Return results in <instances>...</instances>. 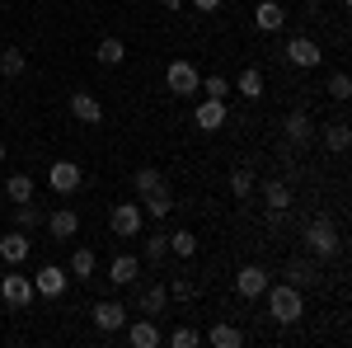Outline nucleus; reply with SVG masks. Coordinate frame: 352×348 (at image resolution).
I'll use <instances>...</instances> for the list:
<instances>
[{"label": "nucleus", "mask_w": 352, "mask_h": 348, "mask_svg": "<svg viewBox=\"0 0 352 348\" xmlns=\"http://www.w3.org/2000/svg\"><path fill=\"white\" fill-rule=\"evenodd\" d=\"M254 24H258V33H282L287 28V5L282 0H258L254 5Z\"/></svg>", "instance_id": "nucleus-19"}, {"label": "nucleus", "mask_w": 352, "mask_h": 348, "mask_svg": "<svg viewBox=\"0 0 352 348\" xmlns=\"http://www.w3.org/2000/svg\"><path fill=\"white\" fill-rule=\"evenodd\" d=\"M287 61L292 66H300V71H315V66H324V48L315 43V38H305V33H292L287 38Z\"/></svg>", "instance_id": "nucleus-9"}, {"label": "nucleus", "mask_w": 352, "mask_h": 348, "mask_svg": "<svg viewBox=\"0 0 352 348\" xmlns=\"http://www.w3.org/2000/svg\"><path fill=\"white\" fill-rule=\"evenodd\" d=\"M230 90H235V94H244L249 104H258V99L268 94V85H263V71H258V66H244L240 76L230 81Z\"/></svg>", "instance_id": "nucleus-24"}, {"label": "nucleus", "mask_w": 352, "mask_h": 348, "mask_svg": "<svg viewBox=\"0 0 352 348\" xmlns=\"http://www.w3.org/2000/svg\"><path fill=\"white\" fill-rule=\"evenodd\" d=\"M80 184H85V170L76 161H52V165H47V188H52L56 198L80 193Z\"/></svg>", "instance_id": "nucleus-8"}, {"label": "nucleus", "mask_w": 352, "mask_h": 348, "mask_svg": "<svg viewBox=\"0 0 352 348\" xmlns=\"http://www.w3.org/2000/svg\"><path fill=\"white\" fill-rule=\"evenodd\" d=\"M28 254H33V236H28V231L14 226V231H5V236H0V259H5L10 268H24Z\"/></svg>", "instance_id": "nucleus-15"}, {"label": "nucleus", "mask_w": 352, "mask_h": 348, "mask_svg": "<svg viewBox=\"0 0 352 348\" xmlns=\"http://www.w3.org/2000/svg\"><path fill=\"white\" fill-rule=\"evenodd\" d=\"M254 188L263 193V207L268 212H292V203H296V193H292L287 179H268V184H254Z\"/></svg>", "instance_id": "nucleus-22"}, {"label": "nucleus", "mask_w": 352, "mask_h": 348, "mask_svg": "<svg viewBox=\"0 0 352 348\" xmlns=\"http://www.w3.org/2000/svg\"><path fill=\"white\" fill-rule=\"evenodd\" d=\"M94 57H99V66H122V61H127V43H122V38H99Z\"/></svg>", "instance_id": "nucleus-29"}, {"label": "nucleus", "mask_w": 352, "mask_h": 348, "mask_svg": "<svg viewBox=\"0 0 352 348\" xmlns=\"http://www.w3.org/2000/svg\"><path fill=\"white\" fill-rule=\"evenodd\" d=\"M136 278H141V259H136V254L122 249V254L109 259V283L113 287H136Z\"/></svg>", "instance_id": "nucleus-18"}, {"label": "nucleus", "mask_w": 352, "mask_h": 348, "mask_svg": "<svg viewBox=\"0 0 352 348\" xmlns=\"http://www.w3.org/2000/svg\"><path fill=\"white\" fill-rule=\"evenodd\" d=\"M300 240H305V254H310V259H320V264H329V259L343 249V236H338V226H333L329 216H315V221H305Z\"/></svg>", "instance_id": "nucleus-2"}, {"label": "nucleus", "mask_w": 352, "mask_h": 348, "mask_svg": "<svg viewBox=\"0 0 352 348\" xmlns=\"http://www.w3.org/2000/svg\"><path fill=\"white\" fill-rule=\"evenodd\" d=\"M164 240H169V254H174V259H192V254H197V236H192V231H174V236H164Z\"/></svg>", "instance_id": "nucleus-32"}, {"label": "nucleus", "mask_w": 352, "mask_h": 348, "mask_svg": "<svg viewBox=\"0 0 352 348\" xmlns=\"http://www.w3.org/2000/svg\"><path fill=\"white\" fill-rule=\"evenodd\" d=\"M136 203H141V212H146V216H155V221H164V216L179 207V203H174V188H169V179H164V184H155L151 193H141Z\"/></svg>", "instance_id": "nucleus-17"}, {"label": "nucleus", "mask_w": 352, "mask_h": 348, "mask_svg": "<svg viewBox=\"0 0 352 348\" xmlns=\"http://www.w3.org/2000/svg\"><path fill=\"white\" fill-rule=\"evenodd\" d=\"M263 301H268V320L282 325V329H292V325H300V316H305V292L300 287H292V283H268V292H263Z\"/></svg>", "instance_id": "nucleus-1"}, {"label": "nucleus", "mask_w": 352, "mask_h": 348, "mask_svg": "<svg viewBox=\"0 0 352 348\" xmlns=\"http://www.w3.org/2000/svg\"><path fill=\"white\" fill-rule=\"evenodd\" d=\"M5 198H10V203H28V198H33V174L14 170V174L5 179Z\"/></svg>", "instance_id": "nucleus-30"}, {"label": "nucleus", "mask_w": 352, "mask_h": 348, "mask_svg": "<svg viewBox=\"0 0 352 348\" xmlns=\"http://www.w3.org/2000/svg\"><path fill=\"white\" fill-rule=\"evenodd\" d=\"M164 10H174V14H179V10H184V0H160Z\"/></svg>", "instance_id": "nucleus-40"}, {"label": "nucleus", "mask_w": 352, "mask_h": 348, "mask_svg": "<svg viewBox=\"0 0 352 348\" xmlns=\"http://www.w3.org/2000/svg\"><path fill=\"white\" fill-rule=\"evenodd\" d=\"M66 287H71V268H61V264H43L38 273H33V292L47 296V301H61V296H66Z\"/></svg>", "instance_id": "nucleus-10"}, {"label": "nucleus", "mask_w": 352, "mask_h": 348, "mask_svg": "<svg viewBox=\"0 0 352 348\" xmlns=\"http://www.w3.org/2000/svg\"><path fill=\"white\" fill-rule=\"evenodd\" d=\"M202 344H212V348H244V344H249V334H244L235 320H217L207 334H202Z\"/></svg>", "instance_id": "nucleus-20"}, {"label": "nucleus", "mask_w": 352, "mask_h": 348, "mask_svg": "<svg viewBox=\"0 0 352 348\" xmlns=\"http://www.w3.org/2000/svg\"><path fill=\"white\" fill-rule=\"evenodd\" d=\"M155 184H164V174H160V170H155V165H136V174H132L136 198H141V193H151Z\"/></svg>", "instance_id": "nucleus-34"}, {"label": "nucleus", "mask_w": 352, "mask_h": 348, "mask_svg": "<svg viewBox=\"0 0 352 348\" xmlns=\"http://www.w3.org/2000/svg\"><path fill=\"white\" fill-rule=\"evenodd\" d=\"M164 85H169V94H174V99H192V94H197V85H202V71H197L192 61L179 57V61H169V66H164Z\"/></svg>", "instance_id": "nucleus-7"}, {"label": "nucleus", "mask_w": 352, "mask_h": 348, "mask_svg": "<svg viewBox=\"0 0 352 348\" xmlns=\"http://www.w3.org/2000/svg\"><path fill=\"white\" fill-rule=\"evenodd\" d=\"M10 207H14V226H19V231H28V236H33V231L47 221V212H43L33 198H28V203H10Z\"/></svg>", "instance_id": "nucleus-26"}, {"label": "nucleus", "mask_w": 352, "mask_h": 348, "mask_svg": "<svg viewBox=\"0 0 352 348\" xmlns=\"http://www.w3.org/2000/svg\"><path fill=\"white\" fill-rule=\"evenodd\" d=\"M197 94H207V99H230V81H226V76H202Z\"/></svg>", "instance_id": "nucleus-36"}, {"label": "nucleus", "mask_w": 352, "mask_h": 348, "mask_svg": "<svg viewBox=\"0 0 352 348\" xmlns=\"http://www.w3.org/2000/svg\"><path fill=\"white\" fill-rule=\"evenodd\" d=\"M146 264H164L169 259V240H164V231H155V236H146Z\"/></svg>", "instance_id": "nucleus-35"}, {"label": "nucleus", "mask_w": 352, "mask_h": 348, "mask_svg": "<svg viewBox=\"0 0 352 348\" xmlns=\"http://www.w3.org/2000/svg\"><path fill=\"white\" fill-rule=\"evenodd\" d=\"M122 339H127L132 348H160L164 329H160V320H151V316H136V320L122 325Z\"/></svg>", "instance_id": "nucleus-11"}, {"label": "nucleus", "mask_w": 352, "mask_h": 348, "mask_svg": "<svg viewBox=\"0 0 352 348\" xmlns=\"http://www.w3.org/2000/svg\"><path fill=\"white\" fill-rule=\"evenodd\" d=\"M272 273L263 264H244L240 273H235V296H244V301H258V296L268 292Z\"/></svg>", "instance_id": "nucleus-13"}, {"label": "nucleus", "mask_w": 352, "mask_h": 348, "mask_svg": "<svg viewBox=\"0 0 352 348\" xmlns=\"http://www.w3.org/2000/svg\"><path fill=\"white\" fill-rule=\"evenodd\" d=\"M164 287H169V301H192L197 296V283L192 278H169Z\"/></svg>", "instance_id": "nucleus-38"}, {"label": "nucleus", "mask_w": 352, "mask_h": 348, "mask_svg": "<svg viewBox=\"0 0 352 348\" xmlns=\"http://www.w3.org/2000/svg\"><path fill=\"white\" fill-rule=\"evenodd\" d=\"M226 118H230V108H226V99H197V108H192V127L197 132H221L226 127Z\"/></svg>", "instance_id": "nucleus-14"}, {"label": "nucleus", "mask_w": 352, "mask_h": 348, "mask_svg": "<svg viewBox=\"0 0 352 348\" xmlns=\"http://www.w3.org/2000/svg\"><path fill=\"white\" fill-rule=\"evenodd\" d=\"M136 316H151V320H160L164 311H169V287L164 283H141L136 287Z\"/></svg>", "instance_id": "nucleus-12"}, {"label": "nucleus", "mask_w": 352, "mask_h": 348, "mask_svg": "<svg viewBox=\"0 0 352 348\" xmlns=\"http://www.w3.org/2000/svg\"><path fill=\"white\" fill-rule=\"evenodd\" d=\"M348 146H352L348 118H333V123H324V151H333V156H343Z\"/></svg>", "instance_id": "nucleus-27"}, {"label": "nucleus", "mask_w": 352, "mask_h": 348, "mask_svg": "<svg viewBox=\"0 0 352 348\" xmlns=\"http://www.w3.org/2000/svg\"><path fill=\"white\" fill-rule=\"evenodd\" d=\"M282 283H292V287H300V292L324 287V264L310 259V254H292V259L282 264Z\"/></svg>", "instance_id": "nucleus-3"}, {"label": "nucleus", "mask_w": 352, "mask_h": 348, "mask_svg": "<svg viewBox=\"0 0 352 348\" xmlns=\"http://www.w3.org/2000/svg\"><path fill=\"white\" fill-rule=\"evenodd\" d=\"M221 5H226V0H192V10H197V14H217Z\"/></svg>", "instance_id": "nucleus-39"}, {"label": "nucleus", "mask_w": 352, "mask_h": 348, "mask_svg": "<svg viewBox=\"0 0 352 348\" xmlns=\"http://www.w3.org/2000/svg\"><path fill=\"white\" fill-rule=\"evenodd\" d=\"M71 118L85 123V127H99V123H104V99L89 94V90H76V94H71Z\"/></svg>", "instance_id": "nucleus-16"}, {"label": "nucleus", "mask_w": 352, "mask_h": 348, "mask_svg": "<svg viewBox=\"0 0 352 348\" xmlns=\"http://www.w3.org/2000/svg\"><path fill=\"white\" fill-rule=\"evenodd\" d=\"M254 184H258V179H254V170H249V165H240V170H230V198H249V193H254Z\"/></svg>", "instance_id": "nucleus-33"}, {"label": "nucleus", "mask_w": 352, "mask_h": 348, "mask_svg": "<svg viewBox=\"0 0 352 348\" xmlns=\"http://www.w3.org/2000/svg\"><path fill=\"white\" fill-rule=\"evenodd\" d=\"M164 344H169V348H197V344H202V329H192V325H174V329L164 334Z\"/></svg>", "instance_id": "nucleus-31"}, {"label": "nucleus", "mask_w": 352, "mask_h": 348, "mask_svg": "<svg viewBox=\"0 0 352 348\" xmlns=\"http://www.w3.org/2000/svg\"><path fill=\"white\" fill-rule=\"evenodd\" d=\"M282 132H287L292 146H310V141H315V123H310V113H305V108H292V113L282 118Z\"/></svg>", "instance_id": "nucleus-21"}, {"label": "nucleus", "mask_w": 352, "mask_h": 348, "mask_svg": "<svg viewBox=\"0 0 352 348\" xmlns=\"http://www.w3.org/2000/svg\"><path fill=\"white\" fill-rule=\"evenodd\" d=\"M348 94H352L348 71H333V76H329V99H333V104H348Z\"/></svg>", "instance_id": "nucleus-37"}, {"label": "nucleus", "mask_w": 352, "mask_h": 348, "mask_svg": "<svg viewBox=\"0 0 352 348\" xmlns=\"http://www.w3.org/2000/svg\"><path fill=\"white\" fill-rule=\"evenodd\" d=\"M33 278H24V268H10V273H0V301L10 306V311H28L33 306Z\"/></svg>", "instance_id": "nucleus-6"}, {"label": "nucleus", "mask_w": 352, "mask_h": 348, "mask_svg": "<svg viewBox=\"0 0 352 348\" xmlns=\"http://www.w3.org/2000/svg\"><path fill=\"white\" fill-rule=\"evenodd\" d=\"M28 71V52L24 48H0V76L5 81H19Z\"/></svg>", "instance_id": "nucleus-28"}, {"label": "nucleus", "mask_w": 352, "mask_h": 348, "mask_svg": "<svg viewBox=\"0 0 352 348\" xmlns=\"http://www.w3.org/2000/svg\"><path fill=\"white\" fill-rule=\"evenodd\" d=\"M71 278H76V283H94V278H99V254H94V249H89V245H80V249H76V254H71Z\"/></svg>", "instance_id": "nucleus-25"}, {"label": "nucleus", "mask_w": 352, "mask_h": 348, "mask_svg": "<svg viewBox=\"0 0 352 348\" xmlns=\"http://www.w3.org/2000/svg\"><path fill=\"white\" fill-rule=\"evenodd\" d=\"M5 156H10V151H5V141H0V165H5Z\"/></svg>", "instance_id": "nucleus-41"}, {"label": "nucleus", "mask_w": 352, "mask_h": 348, "mask_svg": "<svg viewBox=\"0 0 352 348\" xmlns=\"http://www.w3.org/2000/svg\"><path fill=\"white\" fill-rule=\"evenodd\" d=\"M43 226H47V236H52V240H76V236H80V216L71 212V207L47 212V221H43Z\"/></svg>", "instance_id": "nucleus-23"}, {"label": "nucleus", "mask_w": 352, "mask_h": 348, "mask_svg": "<svg viewBox=\"0 0 352 348\" xmlns=\"http://www.w3.org/2000/svg\"><path fill=\"white\" fill-rule=\"evenodd\" d=\"M89 320H94V329H99L104 339H113V334H122V325L132 320V306H122L118 296H104V301L89 306Z\"/></svg>", "instance_id": "nucleus-4"}, {"label": "nucleus", "mask_w": 352, "mask_h": 348, "mask_svg": "<svg viewBox=\"0 0 352 348\" xmlns=\"http://www.w3.org/2000/svg\"><path fill=\"white\" fill-rule=\"evenodd\" d=\"M109 231L118 236V240H136L141 231H146V212H141V203H113L109 212Z\"/></svg>", "instance_id": "nucleus-5"}]
</instances>
